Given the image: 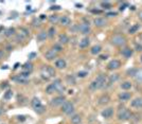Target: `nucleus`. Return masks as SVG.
Here are the masks:
<instances>
[{
	"mask_svg": "<svg viewBox=\"0 0 142 124\" xmlns=\"http://www.w3.org/2000/svg\"><path fill=\"white\" fill-rule=\"evenodd\" d=\"M75 7H76L77 9H81V8H82V4H75Z\"/></svg>",
	"mask_w": 142,
	"mask_h": 124,
	"instance_id": "09e8293b",
	"label": "nucleus"
},
{
	"mask_svg": "<svg viewBox=\"0 0 142 124\" xmlns=\"http://www.w3.org/2000/svg\"><path fill=\"white\" fill-rule=\"evenodd\" d=\"M120 66H121V63H120L118 59H113V60H110L109 63H108L107 68L109 70H116V69L120 68Z\"/></svg>",
	"mask_w": 142,
	"mask_h": 124,
	"instance_id": "1a4fd4ad",
	"label": "nucleus"
},
{
	"mask_svg": "<svg viewBox=\"0 0 142 124\" xmlns=\"http://www.w3.org/2000/svg\"><path fill=\"white\" fill-rule=\"evenodd\" d=\"M59 22H60L63 26L67 27V26H70V23H71V19H70L68 16H61V17L59 18Z\"/></svg>",
	"mask_w": 142,
	"mask_h": 124,
	"instance_id": "f3484780",
	"label": "nucleus"
},
{
	"mask_svg": "<svg viewBox=\"0 0 142 124\" xmlns=\"http://www.w3.org/2000/svg\"><path fill=\"white\" fill-rule=\"evenodd\" d=\"M127 5H128L127 3H123V5H121V7H120V10H121V11H123V10L125 9V7H127Z\"/></svg>",
	"mask_w": 142,
	"mask_h": 124,
	"instance_id": "37998d69",
	"label": "nucleus"
},
{
	"mask_svg": "<svg viewBox=\"0 0 142 124\" xmlns=\"http://www.w3.org/2000/svg\"><path fill=\"white\" fill-rule=\"evenodd\" d=\"M109 100H110V98H109V96H108V95H103V96L99 99V104H100V105L107 104V103L109 102Z\"/></svg>",
	"mask_w": 142,
	"mask_h": 124,
	"instance_id": "6ab92c4d",
	"label": "nucleus"
},
{
	"mask_svg": "<svg viewBox=\"0 0 142 124\" xmlns=\"http://www.w3.org/2000/svg\"><path fill=\"white\" fill-rule=\"evenodd\" d=\"M101 50H102V48H101V46L97 45V46H93V47L91 48L90 52H91V54H93V55H97V54H99V53L101 52Z\"/></svg>",
	"mask_w": 142,
	"mask_h": 124,
	"instance_id": "4be33fe9",
	"label": "nucleus"
},
{
	"mask_svg": "<svg viewBox=\"0 0 142 124\" xmlns=\"http://www.w3.org/2000/svg\"><path fill=\"white\" fill-rule=\"evenodd\" d=\"M22 69H23V71L31 72V71L33 70V64H32V63H26V64L22 66Z\"/></svg>",
	"mask_w": 142,
	"mask_h": 124,
	"instance_id": "a878e982",
	"label": "nucleus"
},
{
	"mask_svg": "<svg viewBox=\"0 0 142 124\" xmlns=\"http://www.w3.org/2000/svg\"><path fill=\"white\" fill-rule=\"evenodd\" d=\"M67 66V63H66V60L64 58H58L55 60V67L58 68V69H64L66 68Z\"/></svg>",
	"mask_w": 142,
	"mask_h": 124,
	"instance_id": "f8f14e48",
	"label": "nucleus"
},
{
	"mask_svg": "<svg viewBox=\"0 0 142 124\" xmlns=\"http://www.w3.org/2000/svg\"><path fill=\"white\" fill-rule=\"evenodd\" d=\"M137 69L136 68H132V69H128L127 70V74L129 75V76H136V74H137Z\"/></svg>",
	"mask_w": 142,
	"mask_h": 124,
	"instance_id": "72a5a7b5",
	"label": "nucleus"
},
{
	"mask_svg": "<svg viewBox=\"0 0 142 124\" xmlns=\"http://www.w3.org/2000/svg\"><path fill=\"white\" fill-rule=\"evenodd\" d=\"M66 82L68 84H70V85H75V83H76L75 77L73 75H67L66 76Z\"/></svg>",
	"mask_w": 142,
	"mask_h": 124,
	"instance_id": "cd10ccee",
	"label": "nucleus"
},
{
	"mask_svg": "<svg viewBox=\"0 0 142 124\" xmlns=\"http://www.w3.org/2000/svg\"><path fill=\"white\" fill-rule=\"evenodd\" d=\"M77 75L80 76V77H85V76L87 75V72H86V71H80V72L77 73Z\"/></svg>",
	"mask_w": 142,
	"mask_h": 124,
	"instance_id": "ea45409f",
	"label": "nucleus"
},
{
	"mask_svg": "<svg viewBox=\"0 0 142 124\" xmlns=\"http://www.w3.org/2000/svg\"><path fill=\"white\" fill-rule=\"evenodd\" d=\"M125 42H126L125 37L120 34H117V35L113 36V38H112V44L115 46H123Z\"/></svg>",
	"mask_w": 142,
	"mask_h": 124,
	"instance_id": "0eeeda50",
	"label": "nucleus"
},
{
	"mask_svg": "<svg viewBox=\"0 0 142 124\" xmlns=\"http://www.w3.org/2000/svg\"><path fill=\"white\" fill-rule=\"evenodd\" d=\"M54 35H55V29L53 27H51L48 30V37H53Z\"/></svg>",
	"mask_w": 142,
	"mask_h": 124,
	"instance_id": "e433bc0d",
	"label": "nucleus"
},
{
	"mask_svg": "<svg viewBox=\"0 0 142 124\" xmlns=\"http://www.w3.org/2000/svg\"><path fill=\"white\" fill-rule=\"evenodd\" d=\"M63 91H65V87L63 85H60V87L57 89V92H58V94H63Z\"/></svg>",
	"mask_w": 142,
	"mask_h": 124,
	"instance_id": "a19ab883",
	"label": "nucleus"
},
{
	"mask_svg": "<svg viewBox=\"0 0 142 124\" xmlns=\"http://www.w3.org/2000/svg\"><path fill=\"white\" fill-rule=\"evenodd\" d=\"M131 117H132V113L128 109H126V108H122V109H120L118 111V119L119 120L125 121V120L131 119Z\"/></svg>",
	"mask_w": 142,
	"mask_h": 124,
	"instance_id": "39448f33",
	"label": "nucleus"
},
{
	"mask_svg": "<svg viewBox=\"0 0 142 124\" xmlns=\"http://www.w3.org/2000/svg\"><path fill=\"white\" fill-rule=\"evenodd\" d=\"M52 50H53V51H55V52L57 53V52H60V51L63 50V48H61V46H60L59 44H56V45H54V46H53Z\"/></svg>",
	"mask_w": 142,
	"mask_h": 124,
	"instance_id": "c9c22d12",
	"label": "nucleus"
},
{
	"mask_svg": "<svg viewBox=\"0 0 142 124\" xmlns=\"http://www.w3.org/2000/svg\"><path fill=\"white\" fill-rule=\"evenodd\" d=\"M101 7H102L104 10H110V9H112V4H110L109 2H107V1L101 2Z\"/></svg>",
	"mask_w": 142,
	"mask_h": 124,
	"instance_id": "7c9ffc66",
	"label": "nucleus"
},
{
	"mask_svg": "<svg viewBox=\"0 0 142 124\" xmlns=\"http://www.w3.org/2000/svg\"><path fill=\"white\" fill-rule=\"evenodd\" d=\"M60 7L59 5H55V7H51V10H59Z\"/></svg>",
	"mask_w": 142,
	"mask_h": 124,
	"instance_id": "c03bdc74",
	"label": "nucleus"
},
{
	"mask_svg": "<svg viewBox=\"0 0 142 124\" xmlns=\"http://www.w3.org/2000/svg\"><path fill=\"white\" fill-rule=\"evenodd\" d=\"M116 15H117V13H116V12H109V13H107V16H109V17L116 16Z\"/></svg>",
	"mask_w": 142,
	"mask_h": 124,
	"instance_id": "79ce46f5",
	"label": "nucleus"
},
{
	"mask_svg": "<svg viewBox=\"0 0 142 124\" xmlns=\"http://www.w3.org/2000/svg\"><path fill=\"white\" fill-rule=\"evenodd\" d=\"M0 115H1V109H0Z\"/></svg>",
	"mask_w": 142,
	"mask_h": 124,
	"instance_id": "603ef678",
	"label": "nucleus"
},
{
	"mask_svg": "<svg viewBox=\"0 0 142 124\" xmlns=\"http://www.w3.org/2000/svg\"><path fill=\"white\" fill-rule=\"evenodd\" d=\"M139 28H140V27H139V24H134V26H133V27L129 29V33H131V34L136 33L137 31L139 30Z\"/></svg>",
	"mask_w": 142,
	"mask_h": 124,
	"instance_id": "f704fd0d",
	"label": "nucleus"
},
{
	"mask_svg": "<svg viewBox=\"0 0 142 124\" xmlns=\"http://www.w3.org/2000/svg\"><path fill=\"white\" fill-rule=\"evenodd\" d=\"M135 77H136V81L137 82H142V69L137 71V74H136Z\"/></svg>",
	"mask_w": 142,
	"mask_h": 124,
	"instance_id": "473e14b6",
	"label": "nucleus"
},
{
	"mask_svg": "<svg viewBox=\"0 0 142 124\" xmlns=\"http://www.w3.org/2000/svg\"><path fill=\"white\" fill-rule=\"evenodd\" d=\"M15 34V29L14 28H9L5 32H4V35L7 36V37H10V36H12V35H14Z\"/></svg>",
	"mask_w": 142,
	"mask_h": 124,
	"instance_id": "c85d7f7f",
	"label": "nucleus"
},
{
	"mask_svg": "<svg viewBox=\"0 0 142 124\" xmlns=\"http://www.w3.org/2000/svg\"><path fill=\"white\" fill-rule=\"evenodd\" d=\"M121 88L124 89V90H128L132 88V83L131 82H124L121 84Z\"/></svg>",
	"mask_w": 142,
	"mask_h": 124,
	"instance_id": "c756f323",
	"label": "nucleus"
},
{
	"mask_svg": "<svg viewBox=\"0 0 142 124\" xmlns=\"http://www.w3.org/2000/svg\"><path fill=\"white\" fill-rule=\"evenodd\" d=\"M132 106L135 108H141L142 107V98H136L132 101Z\"/></svg>",
	"mask_w": 142,
	"mask_h": 124,
	"instance_id": "dca6fc26",
	"label": "nucleus"
},
{
	"mask_svg": "<svg viewBox=\"0 0 142 124\" xmlns=\"http://www.w3.org/2000/svg\"><path fill=\"white\" fill-rule=\"evenodd\" d=\"M12 95H13V92L11 91V90H8L7 92H5V95H4V99H10L11 97H12Z\"/></svg>",
	"mask_w": 142,
	"mask_h": 124,
	"instance_id": "58836bf2",
	"label": "nucleus"
},
{
	"mask_svg": "<svg viewBox=\"0 0 142 124\" xmlns=\"http://www.w3.org/2000/svg\"><path fill=\"white\" fill-rule=\"evenodd\" d=\"M141 61H142V55H141Z\"/></svg>",
	"mask_w": 142,
	"mask_h": 124,
	"instance_id": "864d4df0",
	"label": "nucleus"
},
{
	"mask_svg": "<svg viewBox=\"0 0 142 124\" xmlns=\"http://www.w3.org/2000/svg\"><path fill=\"white\" fill-rule=\"evenodd\" d=\"M28 36H29V31H28L26 28H21V29L19 30V37H20V39L26 38V37H28Z\"/></svg>",
	"mask_w": 142,
	"mask_h": 124,
	"instance_id": "aec40b11",
	"label": "nucleus"
},
{
	"mask_svg": "<svg viewBox=\"0 0 142 124\" xmlns=\"http://www.w3.org/2000/svg\"><path fill=\"white\" fill-rule=\"evenodd\" d=\"M47 37H48V32H46V31H41V32H39L36 36V39L37 41L41 42V41H45L47 39Z\"/></svg>",
	"mask_w": 142,
	"mask_h": 124,
	"instance_id": "4468645a",
	"label": "nucleus"
},
{
	"mask_svg": "<svg viewBox=\"0 0 142 124\" xmlns=\"http://www.w3.org/2000/svg\"><path fill=\"white\" fill-rule=\"evenodd\" d=\"M41 77L44 80H49L50 77L54 76L55 75V70L51 67V66H45L42 69H41Z\"/></svg>",
	"mask_w": 142,
	"mask_h": 124,
	"instance_id": "f03ea898",
	"label": "nucleus"
},
{
	"mask_svg": "<svg viewBox=\"0 0 142 124\" xmlns=\"http://www.w3.org/2000/svg\"><path fill=\"white\" fill-rule=\"evenodd\" d=\"M2 56H3V52H2L1 50H0V59L2 58Z\"/></svg>",
	"mask_w": 142,
	"mask_h": 124,
	"instance_id": "de8ad7c7",
	"label": "nucleus"
},
{
	"mask_svg": "<svg viewBox=\"0 0 142 124\" xmlns=\"http://www.w3.org/2000/svg\"><path fill=\"white\" fill-rule=\"evenodd\" d=\"M82 122V118L81 116H78V115H74L71 117V123L72 124H80Z\"/></svg>",
	"mask_w": 142,
	"mask_h": 124,
	"instance_id": "5701e85b",
	"label": "nucleus"
},
{
	"mask_svg": "<svg viewBox=\"0 0 142 124\" xmlns=\"http://www.w3.org/2000/svg\"><path fill=\"white\" fill-rule=\"evenodd\" d=\"M118 80H119V74H118V73H115V74H113V75H110V77H109V82H108V85H112L113 83L117 82Z\"/></svg>",
	"mask_w": 142,
	"mask_h": 124,
	"instance_id": "393cba45",
	"label": "nucleus"
},
{
	"mask_svg": "<svg viewBox=\"0 0 142 124\" xmlns=\"http://www.w3.org/2000/svg\"><path fill=\"white\" fill-rule=\"evenodd\" d=\"M137 49L138 51H140V49H142V46H137Z\"/></svg>",
	"mask_w": 142,
	"mask_h": 124,
	"instance_id": "8fccbe9b",
	"label": "nucleus"
},
{
	"mask_svg": "<svg viewBox=\"0 0 142 124\" xmlns=\"http://www.w3.org/2000/svg\"><path fill=\"white\" fill-rule=\"evenodd\" d=\"M56 55H57V53L55 51H53V50H48L45 53V57L48 60H52V59L56 58Z\"/></svg>",
	"mask_w": 142,
	"mask_h": 124,
	"instance_id": "ddd939ff",
	"label": "nucleus"
},
{
	"mask_svg": "<svg viewBox=\"0 0 142 124\" xmlns=\"http://www.w3.org/2000/svg\"><path fill=\"white\" fill-rule=\"evenodd\" d=\"M106 81H107V79H106V75H105V74H99V75L96 77V80L90 83L89 89H91V90L101 89V88H103V87L105 86Z\"/></svg>",
	"mask_w": 142,
	"mask_h": 124,
	"instance_id": "f257e3e1",
	"label": "nucleus"
},
{
	"mask_svg": "<svg viewBox=\"0 0 142 124\" xmlns=\"http://www.w3.org/2000/svg\"><path fill=\"white\" fill-rule=\"evenodd\" d=\"M132 95L129 94V92H121V94L119 95V99L121 101H128L131 99Z\"/></svg>",
	"mask_w": 142,
	"mask_h": 124,
	"instance_id": "a211bd4d",
	"label": "nucleus"
},
{
	"mask_svg": "<svg viewBox=\"0 0 142 124\" xmlns=\"http://www.w3.org/2000/svg\"><path fill=\"white\" fill-rule=\"evenodd\" d=\"M89 38L88 37H85V38H83L80 42H78V46H80V48H86V47H88V45H89Z\"/></svg>",
	"mask_w": 142,
	"mask_h": 124,
	"instance_id": "412c9836",
	"label": "nucleus"
},
{
	"mask_svg": "<svg viewBox=\"0 0 142 124\" xmlns=\"http://www.w3.org/2000/svg\"><path fill=\"white\" fill-rule=\"evenodd\" d=\"M61 111L66 114V115H71L73 111H74V106L71 102H68L66 101L64 104L61 105Z\"/></svg>",
	"mask_w": 142,
	"mask_h": 124,
	"instance_id": "423d86ee",
	"label": "nucleus"
},
{
	"mask_svg": "<svg viewBox=\"0 0 142 124\" xmlns=\"http://www.w3.org/2000/svg\"><path fill=\"white\" fill-rule=\"evenodd\" d=\"M39 18H40V19H45V18H46V15H45V14H41Z\"/></svg>",
	"mask_w": 142,
	"mask_h": 124,
	"instance_id": "a18cd8bd",
	"label": "nucleus"
},
{
	"mask_svg": "<svg viewBox=\"0 0 142 124\" xmlns=\"http://www.w3.org/2000/svg\"><path fill=\"white\" fill-rule=\"evenodd\" d=\"M60 85H63L61 84V82H60V80L59 79H57V80H55L52 84H50L48 87L46 88V92L48 95H51V94H53L54 91H57V89L59 88V86Z\"/></svg>",
	"mask_w": 142,
	"mask_h": 124,
	"instance_id": "20e7f679",
	"label": "nucleus"
},
{
	"mask_svg": "<svg viewBox=\"0 0 142 124\" xmlns=\"http://www.w3.org/2000/svg\"><path fill=\"white\" fill-rule=\"evenodd\" d=\"M31 105L34 108V110L37 113V114H42L45 113V107L42 106L40 100L38 98H33L32 101H31Z\"/></svg>",
	"mask_w": 142,
	"mask_h": 124,
	"instance_id": "7ed1b4c3",
	"label": "nucleus"
},
{
	"mask_svg": "<svg viewBox=\"0 0 142 124\" xmlns=\"http://www.w3.org/2000/svg\"><path fill=\"white\" fill-rule=\"evenodd\" d=\"M78 31H80L82 34L86 35L90 32V26L88 23H82L81 26H78Z\"/></svg>",
	"mask_w": 142,
	"mask_h": 124,
	"instance_id": "9b49d317",
	"label": "nucleus"
},
{
	"mask_svg": "<svg viewBox=\"0 0 142 124\" xmlns=\"http://www.w3.org/2000/svg\"><path fill=\"white\" fill-rule=\"evenodd\" d=\"M19 76H21L22 79L28 80V77L30 76V72H28V71H23V72H21V73L19 74Z\"/></svg>",
	"mask_w": 142,
	"mask_h": 124,
	"instance_id": "4c0bfd02",
	"label": "nucleus"
},
{
	"mask_svg": "<svg viewBox=\"0 0 142 124\" xmlns=\"http://www.w3.org/2000/svg\"><path fill=\"white\" fill-rule=\"evenodd\" d=\"M100 57H101V59H106V57H107V55H101Z\"/></svg>",
	"mask_w": 142,
	"mask_h": 124,
	"instance_id": "49530a36",
	"label": "nucleus"
},
{
	"mask_svg": "<svg viewBox=\"0 0 142 124\" xmlns=\"http://www.w3.org/2000/svg\"><path fill=\"white\" fill-rule=\"evenodd\" d=\"M93 23H94V26H96V27H99V28H101V27H104V26H106V20H105L104 18L98 17V18H96V19L93 20Z\"/></svg>",
	"mask_w": 142,
	"mask_h": 124,
	"instance_id": "2eb2a0df",
	"label": "nucleus"
},
{
	"mask_svg": "<svg viewBox=\"0 0 142 124\" xmlns=\"http://www.w3.org/2000/svg\"><path fill=\"white\" fill-rule=\"evenodd\" d=\"M69 42V38H68V36L66 35V34H61V35H59V44H68Z\"/></svg>",
	"mask_w": 142,
	"mask_h": 124,
	"instance_id": "bb28decb",
	"label": "nucleus"
},
{
	"mask_svg": "<svg viewBox=\"0 0 142 124\" xmlns=\"http://www.w3.org/2000/svg\"><path fill=\"white\" fill-rule=\"evenodd\" d=\"M140 19H141V20H142V13H141V14H140Z\"/></svg>",
	"mask_w": 142,
	"mask_h": 124,
	"instance_id": "3c124183",
	"label": "nucleus"
},
{
	"mask_svg": "<svg viewBox=\"0 0 142 124\" xmlns=\"http://www.w3.org/2000/svg\"><path fill=\"white\" fill-rule=\"evenodd\" d=\"M49 20H50L51 23H56L59 20V18H58L57 15H51V16L49 17Z\"/></svg>",
	"mask_w": 142,
	"mask_h": 124,
	"instance_id": "2f4dec72",
	"label": "nucleus"
},
{
	"mask_svg": "<svg viewBox=\"0 0 142 124\" xmlns=\"http://www.w3.org/2000/svg\"><path fill=\"white\" fill-rule=\"evenodd\" d=\"M66 102V99H65V97H61V96H59V97H56V98H54L52 101H51V106H54V107H56V106H60V105H63Z\"/></svg>",
	"mask_w": 142,
	"mask_h": 124,
	"instance_id": "6e6552de",
	"label": "nucleus"
},
{
	"mask_svg": "<svg viewBox=\"0 0 142 124\" xmlns=\"http://www.w3.org/2000/svg\"><path fill=\"white\" fill-rule=\"evenodd\" d=\"M102 117L105 118V119H109V118H112L113 115H114V109L112 107H108V108H105V109L101 113Z\"/></svg>",
	"mask_w": 142,
	"mask_h": 124,
	"instance_id": "9d476101",
	"label": "nucleus"
},
{
	"mask_svg": "<svg viewBox=\"0 0 142 124\" xmlns=\"http://www.w3.org/2000/svg\"><path fill=\"white\" fill-rule=\"evenodd\" d=\"M122 55L124 57H131L133 55V50L129 49V48H125L122 50Z\"/></svg>",
	"mask_w": 142,
	"mask_h": 124,
	"instance_id": "b1692460",
	"label": "nucleus"
}]
</instances>
